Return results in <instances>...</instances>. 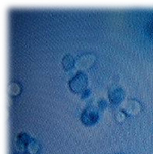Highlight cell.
Instances as JSON below:
<instances>
[{
    "mask_svg": "<svg viewBox=\"0 0 153 154\" xmlns=\"http://www.w3.org/2000/svg\"><path fill=\"white\" fill-rule=\"evenodd\" d=\"M87 83V78L86 75L83 72H79L70 80L69 86L75 93H80L84 89Z\"/></svg>",
    "mask_w": 153,
    "mask_h": 154,
    "instance_id": "1",
    "label": "cell"
},
{
    "mask_svg": "<svg viewBox=\"0 0 153 154\" xmlns=\"http://www.w3.org/2000/svg\"><path fill=\"white\" fill-rule=\"evenodd\" d=\"M96 57L94 54H84L79 56L75 62V66L79 71L89 69L95 63Z\"/></svg>",
    "mask_w": 153,
    "mask_h": 154,
    "instance_id": "2",
    "label": "cell"
},
{
    "mask_svg": "<svg viewBox=\"0 0 153 154\" xmlns=\"http://www.w3.org/2000/svg\"><path fill=\"white\" fill-rule=\"evenodd\" d=\"M121 108L129 115H137L142 110V105L135 99H126L121 103Z\"/></svg>",
    "mask_w": 153,
    "mask_h": 154,
    "instance_id": "3",
    "label": "cell"
},
{
    "mask_svg": "<svg viewBox=\"0 0 153 154\" xmlns=\"http://www.w3.org/2000/svg\"><path fill=\"white\" fill-rule=\"evenodd\" d=\"M98 119V112L96 108L93 106L87 107L83 113L82 120L85 124L92 125L96 122Z\"/></svg>",
    "mask_w": 153,
    "mask_h": 154,
    "instance_id": "4",
    "label": "cell"
},
{
    "mask_svg": "<svg viewBox=\"0 0 153 154\" xmlns=\"http://www.w3.org/2000/svg\"><path fill=\"white\" fill-rule=\"evenodd\" d=\"M30 142H31L30 138L26 134H20V136H17V139H16V149H17L19 151H24L26 149L28 150Z\"/></svg>",
    "mask_w": 153,
    "mask_h": 154,
    "instance_id": "5",
    "label": "cell"
},
{
    "mask_svg": "<svg viewBox=\"0 0 153 154\" xmlns=\"http://www.w3.org/2000/svg\"><path fill=\"white\" fill-rule=\"evenodd\" d=\"M123 91L121 88H119L118 86H113L109 89V98L114 103H118L121 101V99L123 98Z\"/></svg>",
    "mask_w": 153,
    "mask_h": 154,
    "instance_id": "6",
    "label": "cell"
},
{
    "mask_svg": "<svg viewBox=\"0 0 153 154\" xmlns=\"http://www.w3.org/2000/svg\"><path fill=\"white\" fill-rule=\"evenodd\" d=\"M20 90H21L20 86L17 83H11L8 86V93L12 96L18 95L20 93Z\"/></svg>",
    "mask_w": 153,
    "mask_h": 154,
    "instance_id": "7",
    "label": "cell"
},
{
    "mask_svg": "<svg viewBox=\"0 0 153 154\" xmlns=\"http://www.w3.org/2000/svg\"><path fill=\"white\" fill-rule=\"evenodd\" d=\"M74 59L71 55H66L63 59V65L65 69H70L75 65Z\"/></svg>",
    "mask_w": 153,
    "mask_h": 154,
    "instance_id": "8",
    "label": "cell"
},
{
    "mask_svg": "<svg viewBox=\"0 0 153 154\" xmlns=\"http://www.w3.org/2000/svg\"><path fill=\"white\" fill-rule=\"evenodd\" d=\"M38 149H39V146H38V144L36 143V141L31 140V142L29 143V148H28V152H29V153L35 154L37 151H38Z\"/></svg>",
    "mask_w": 153,
    "mask_h": 154,
    "instance_id": "9",
    "label": "cell"
},
{
    "mask_svg": "<svg viewBox=\"0 0 153 154\" xmlns=\"http://www.w3.org/2000/svg\"><path fill=\"white\" fill-rule=\"evenodd\" d=\"M125 118H126V116H125V114L122 113V112H118V114H117V119L118 120L119 122H121V121H123V120L125 119Z\"/></svg>",
    "mask_w": 153,
    "mask_h": 154,
    "instance_id": "10",
    "label": "cell"
}]
</instances>
